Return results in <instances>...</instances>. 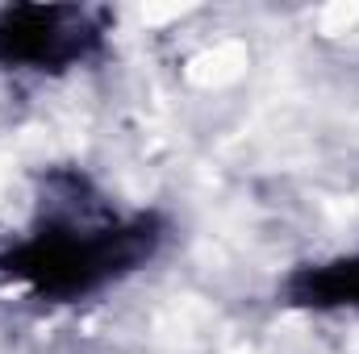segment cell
<instances>
[{"label":"cell","instance_id":"6da1fadb","mask_svg":"<svg viewBox=\"0 0 359 354\" xmlns=\"http://www.w3.org/2000/svg\"><path fill=\"white\" fill-rule=\"evenodd\" d=\"M163 238V217H121L88 176L63 167L42 179L34 229L0 250V279L21 283L42 300H80L151 263Z\"/></svg>","mask_w":359,"mask_h":354},{"label":"cell","instance_id":"3957f363","mask_svg":"<svg viewBox=\"0 0 359 354\" xmlns=\"http://www.w3.org/2000/svg\"><path fill=\"white\" fill-rule=\"evenodd\" d=\"M288 304L301 309H355L359 313V255L330 259L318 267H297L284 279Z\"/></svg>","mask_w":359,"mask_h":354},{"label":"cell","instance_id":"7a4b0ae2","mask_svg":"<svg viewBox=\"0 0 359 354\" xmlns=\"http://www.w3.org/2000/svg\"><path fill=\"white\" fill-rule=\"evenodd\" d=\"M104 46V17L84 4H8L0 8L4 71H67Z\"/></svg>","mask_w":359,"mask_h":354}]
</instances>
